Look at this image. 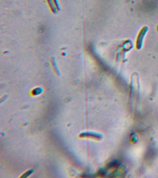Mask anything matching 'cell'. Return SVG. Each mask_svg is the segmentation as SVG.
<instances>
[{
  "label": "cell",
  "mask_w": 158,
  "mask_h": 178,
  "mask_svg": "<svg viewBox=\"0 0 158 178\" xmlns=\"http://www.w3.org/2000/svg\"><path fill=\"white\" fill-rule=\"evenodd\" d=\"M148 31V28L147 26H144L141 28L140 31L138 33L136 41V48L137 49H140L142 46L143 40L145 35Z\"/></svg>",
  "instance_id": "1"
}]
</instances>
